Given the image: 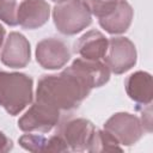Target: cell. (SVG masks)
<instances>
[{"label": "cell", "mask_w": 153, "mask_h": 153, "mask_svg": "<svg viewBox=\"0 0 153 153\" xmlns=\"http://www.w3.org/2000/svg\"><path fill=\"white\" fill-rule=\"evenodd\" d=\"M12 149V141L0 131V152H7Z\"/></svg>", "instance_id": "18"}, {"label": "cell", "mask_w": 153, "mask_h": 153, "mask_svg": "<svg viewBox=\"0 0 153 153\" xmlns=\"http://www.w3.org/2000/svg\"><path fill=\"white\" fill-rule=\"evenodd\" d=\"M1 61L12 68L25 67L30 61V43L19 32H11L1 51Z\"/></svg>", "instance_id": "10"}, {"label": "cell", "mask_w": 153, "mask_h": 153, "mask_svg": "<svg viewBox=\"0 0 153 153\" xmlns=\"http://www.w3.org/2000/svg\"><path fill=\"white\" fill-rule=\"evenodd\" d=\"M53 18L55 26L63 35H75L92 22V14L84 0L57 2L53 11Z\"/></svg>", "instance_id": "3"}, {"label": "cell", "mask_w": 153, "mask_h": 153, "mask_svg": "<svg viewBox=\"0 0 153 153\" xmlns=\"http://www.w3.org/2000/svg\"><path fill=\"white\" fill-rule=\"evenodd\" d=\"M126 91L128 96L137 103L151 104L153 97V81L151 74L136 72L126 80Z\"/></svg>", "instance_id": "14"}, {"label": "cell", "mask_w": 153, "mask_h": 153, "mask_svg": "<svg viewBox=\"0 0 153 153\" xmlns=\"http://www.w3.org/2000/svg\"><path fill=\"white\" fill-rule=\"evenodd\" d=\"M90 92L91 88L68 67L60 74L43 75L39 79L36 100L50 104L59 110H73Z\"/></svg>", "instance_id": "1"}, {"label": "cell", "mask_w": 153, "mask_h": 153, "mask_svg": "<svg viewBox=\"0 0 153 153\" xmlns=\"http://www.w3.org/2000/svg\"><path fill=\"white\" fill-rule=\"evenodd\" d=\"M104 129L112 134L120 145L131 146L143 135L141 120L128 112H118L112 115L104 124Z\"/></svg>", "instance_id": "6"}, {"label": "cell", "mask_w": 153, "mask_h": 153, "mask_svg": "<svg viewBox=\"0 0 153 153\" xmlns=\"http://www.w3.org/2000/svg\"><path fill=\"white\" fill-rule=\"evenodd\" d=\"M104 63L110 72L122 74L136 63V49L134 43L126 37H114L109 39Z\"/></svg>", "instance_id": "5"}, {"label": "cell", "mask_w": 153, "mask_h": 153, "mask_svg": "<svg viewBox=\"0 0 153 153\" xmlns=\"http://www.w3.org/2000/svg\"><path fill=\"white\" fill-rule=\"evenodd\" d=\"M53 1H55V2H62V1H66V0H53Z\"/></svg>", "instance_id": "20"}, {"label": "cell", "mask_w": 153, "mask_h": 153, "mask_svg": "<svg viewBox=\"0 0 153 153\" xmlns=\"http://www.w3.org/2000/svg\"><path fill=\"white\" fill-rule=\"evenodd\" d=\"M60 110L50 104L36 100L29 110L19 118L18 127L23 131H41L51 130L59 122Z\"/></svg>", "instance_id": "4"}, {"label": "cell", "mask_w": 153, "mask_h": 153, "mask_svg": "<svg viewBox=\"0 0 153 153\" xmlns=\"http://www.w3.org/2000/svg\"><path fill=\"white\" fill-rule=\"evenodd\" d=\"M133 8L126 0H118L115 10L99 19L100 26L109 33H122L128 30L133 19Z\"/></svg>", "instance_id": "13"}, {"label": "cell", "mask_w": 153, "mask_h": 153, "mask_svg": "<svg viewBox=\"0 0 153 153\" xmlns=\"http://www.w3.org/2000/svg\"><path fill=\"white\" fill-rule=\"evenodd\" d=\"M71 57L67 44L59 38H45L37 44V62L47 69H57L65 66Z\"/></svg>", "instance_id": "8"}, {"label": "cell", "mask_w": 153, "mask_h": 153, "mask_svg": "<svg viewBox=\"0 0 153 153\" xmlns=\"http://www.w3.org/2000/svg\"><path fill=\"white\" fill-rule=\"evenodd\" d=\"M50 6L44 0H23L19 5L17 20L24 29H37L47 23Z\"/></svg>", "instance_id": "11"}, {"label": "cell", "mask_w": 153, "mask_h": 153, "mask_svg": "<svg viewBox=\"0 0 153 153\" xmlns=\"http://www.w3.org/2000/svg\"><path fill=\"white\" fill-rule=\"evenodd\" d=\"M94 129V126L86 118H72L63 122L56 134L62 137L68 149L85 151Z\"/></svg>", "instance_id": "7"}, {"label": "cell", "mask_w": 153, "mask_h": 153, "mask_svg": "<svg viewBox=\"0 0 153 153\" xmlns=\"http://www.w3.org/2000/svg\"><path fill=\"white\" fill-rule=\"evenodd\" d=\"M109 41L105 36L96 30H91L82 35L74 45L75 53L82 59L87 60H100L105 56L108 50Z\"/></svg>", "instance_id": "12"}, {"label": "cell", "mask_w": 153, "mask_h": 153, "mask_svg": "<svg viewBox=\"0 0 153 153\" xmlns=\"http://www.w3.org/2000/svg\"><path fill=\"white\" fill-rule=\"evenodd\" d=\"M23 0H0V19L8 25H17V13Z\"/></svg>", "instance_id": "17"}, {"label": "cell", "mask_w": 153, "mask_h": 153, "mask_svg": "<svg viewBox=\"0 0 153 153\" xmlns=\"http://www.w3.org/2000/svg\"><path fill=\"white\" fill-rule=\"evenodd\" d=\"M32 100V79L23 73L0 71V105L10 114L17 115Z\"/></svg>", "instance_id": "2"}, {"label": "cell", "mask_w": 153, "mask_h": 153, "mask_svg": "<svg viewBox=\"0 0 153 153\" xmlns=\"http://www.w3.org/2000/svg\"><path fill=\"white\" fill-rule=\"evenodd\" d=\"M4 37H5V29L0 25V48H1L2 43H4Z\"/></svg>", "instance_id": "19"}, {"label": "cell", "mask_w": 153, "mask_h": 153, "mask_svg": "<svg viewBox=\"0 0 153 153\" xmlns=\"http://www.w3.org/2000/svg\"><path fill=\"white\" fill-rule=\"evenodd\" d=\"M69 68L91 90L105 84L110 76V69L104 62H100L99 60H87L79 57L73 61Z\"/></svg>", "instance_id": "9"}, {"label": "cell", "mask_w": 153, "mask_h": 153, "mask_svg": "<svg viewBox=\"0 0 153 153\" xmlns=\"http://www.w3.org/2000/svg\"><path fill=\"white\" fill-rule=\"evenodd\" d=\"M87 151L90 152H122L120 142L108 130L94 129Z\"/></svg>", "instance_id": "16"}, {"label": "cell", "mask_w": 153, "mask_h": 153, "mask_svg": "<svg viewBox=\"0 0 153 153\" xmlns=\"http://www.w3.org/2000/svg\"><path fill=\"white\" fill-rule=\"evenodd\" d=\"M19 145L30 152L39 153V152H66L68 151L67 145L62 140L61 136L53 135L50 137H44L37 134H25L20 136Z\"/></svg>", "instance_id": "15"}]
</instances>
